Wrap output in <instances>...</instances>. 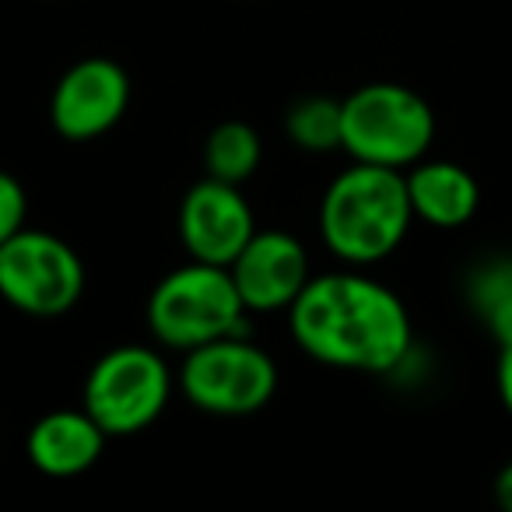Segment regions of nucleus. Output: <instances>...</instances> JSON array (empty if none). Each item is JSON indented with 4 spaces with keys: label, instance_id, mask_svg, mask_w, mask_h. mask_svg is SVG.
<instances>
[{
    "label": "nucleus",
    "instance_id": "obj_1",
    "mask_svg": "<svg viewBox=\"0 0 512 512\" xmlns=\"http://www.w3.org/2000/svg\"><path fill=\"white\" fill-rule=\"evenodd\" d=\"M292 341L330 369L393 372L414 348V327L404 299L362 267L309 278L288 309Z\"/></svg>",
    "mask_w": 512,
    "mask_h": 512
},
{
    "label": "nucleus",
    "instance_id": "obj_2",
    "mask_svg": "<svg viewBox=\"0 0 512 512\" xmlns=\"http://www.w3.org/2000/svg\"><path fill=\"white\" fill-rule=\"evenodd\" d=\"M414 225L400 169L351 162L320 200V239L348 267H372L400 249Z\"/></svg>",
    "mask_w": 512,
    "mask_h": 512
},
{
    "label": "nucleus",
    "instance_id": "obj_3",
    "mask_svg": "<svg viewBox=\"0 0 512 512\" xmlns=\"http://www.w3.org/2000/svg\"><path fill=\"white\" fill-rule=\"evenodd\" d=\"M435 141V113L421 92L397 81H372L341 99V151L351 162L411 169Z\"/></svg>",
    "mask_w": 512,
    "mask_h": 512
},
{
    "label": "nucleus",
    "instance_id": "obj_4",
    "mask_svg": "<svg viewBox=\"0 0 512 512\" xmlns=\"http://www.w3.org/2000/svg\"><path fill=\"white\" fill-rule=\"evenodd\" d=\"M246 313L228 267L190 260L155 285L148 299V330L158 344L186 355L200 344L246 334Z\"/></svg>",
    "mask_w": 512,
    "mask_h": 512
},
{
    "label": "nucleus",
    "instance_id": "obj_5",
    "mask_svg": "<svg viewBox=\"0 0 512 512\" xmlns=\"http://www.w3.org/2000/svg\"><path fill=\"white\" fill-rule=\"evenodd\" d=\"M172 397V372L155 348L123 344L102 355L85 379V411L109 439L151 428Z\"/></svg>",
    "mask_w": 512,
    "mask_h": 512
},
{
    "label": "nucleus",
    "instance_id": "obj_6",
    "mask_svg": "<svg viewBox=\"0 0 512 512\" xmlns=\"http://www.w3.org/2000/svg\"><path fill=\"white\" fill-rule=\"evenodd\" d=\"M179 390L200 411L242 418L274 400L278 365L246 334H232L186 351L183 369H179Z\"/></svg>",
    "mask_w": 512,
    "mask_h": 512
},
{
    "label": "nucleus",
    "instance_id": "obj_7",
    "mask_svg": "<svg viewBox=\"0 0 512 512\" xmlns=\"http://www.w3.org/2000/svg\"><path fill=\"white\" fill-rule=\"evenodd\" d=\"M0 295L25 316H64L85 295V264L64 239L22 228L0 246Z\"/></svg>",
    "mask_w": 512,
    "mask_h": 512
},
{
    "label": "nucleus",
    "instance_id": "obj_8",
    "mask_svg": "<svg viewBox=\"0 0 512 512\" xmlns=\"http://www.w3.org/2000/svg\"><path fill=\"white\" fill-rule=\"evenodd\" d=\"M130 78L116 60L88 57L67 67L50 99V120L64 141H95L123 120Z\"/></svg>",
    "mask_w": 512,
    "mask_h": 512
},
{
    "label": "nucleus",
    "instance_id": "obj_9",
    "mask_svg": "<svg viewBox=\"0 0 512 512\" xmlns=\"http://www.w3.org/2000/svg\"><path fill=\"white\" fill-rule=\"evenodd\" d=\"M256 232L253 207L239 186L221 179H200L179 204V239L183 249L200 264L228 267Z\"/></svg>",
    "mask_w": 512,
    "mask_h": 512
},
{
    "label": "nucleus",
    "instance_id": "obj_10",
    "mask_svg": "<svg viewBox=\"0 0 512 512\" xmlns=\"http://www.w3.org/2000/svg\"><path fill=\"white\" fill-rule=\"evenodd\" d=\"M228 271H232V281L249 313L292 309V302L313 278L306 246L281 228H264V232L256 228L253 239L228 264Z\"/></svg>",
    "mask_w": 512,
    "mask_h": 512
},
{
    "label": "nucleus",
    "instance_id": "obj_11",
    "mask_svg": "<svg viewBox=\"0 0 512 512\" xmlns=\"http://www.w3.org/2000/svg\"><path fill=\"white\" fill-rule=\"evenodd\" d=\"M109 435L102 432V425L85 411H53L32 425L25 449L29 460L39 474L46 477H78L85 470H92L99 463L102 449H106Z\"/></svg>",
    "mask_w": 512,
    "mask_h": 512
},
{
    "label": "nucleus",
    "instance_id": "obj_12",
    "mask_svg": "<svg viewBox=\"0 0 512 512\" xmlns=\"http://www.w3.org/2000/svg\"><path fill=\"white\" fill-rule=\"evenodd\" d=\"M407 197H411L414 218L432 228H460L481 207V186L474 172L460 162L446 158H421L404 169Z\"/></svg>",
    "mask_w": 512,
    "mask_h": 512
},
{
    "label": "nucleus",
    "instance_id": "obj_13",
    "mask_svg": "<svg viewBox=\"0 0 512 512\" xmlns=\"http://www.w3.org/2000/svg\"><path fill=\"white\" fill-rule=\"evenodd\" d=\"M260 134L242 120H225L207 134L204 141V169L211 179L221 183L242 186L246 179H253V172L260 169Z\"/></svg>",
    "mask_w": 512,
    "mask_h": 512
},
{
    "label": "nucleus",
    "instance_id": "obj_14",
    "mask_svg": "<svg viewBox=\"0 0 512 512\" xmlns=\"http://www.w3.org/2000/svg\"><path fill=\"white\" fill-rule=\"evenodd\" d=\"M288 141L309 155H330L341 148V102L327 95L299 99L285 116Z\"/></svg>",
    "mask_w": 512,
    "mask_h": 512
},
{
    "label": "nucleus",
    "instance_id": "obj_15",
    "mask_svg": "<svg viewBox=\"0 0 512 512\" xmlns=\"http://www.w3.org/2000/svg\"><path fill=\"white\" fill-rule=\"evenodd\" d=\"M470 302L498 344L512 341V260H488L470 281Z\"/></svg>",
    "mask_w": 512,
    "mask_h": 512
},
{
    "label": "nucleus",
    "instance_id": "obj_16",
    "mask_svg": "<svg viewBox=\"0 0 512 512\" xmlns=\"http://www.w3.org/2000/svg\"><path fill=\"white\" fill-rule=\"evenodd\" d=\"M29 218V193L11 172L0 169V246L15 239Z\"/></svg>",
    "mask_w": 512,
    "mask_h": 512
},
{
    "label": "nucleus",
    "instance_id": "obj_17",
    "mask_svg": "<svg viewBox=\"0 0 512 512\" xmlns=\"http://www.w3.org/2000/svg\"><path fill=\"white\" fill-rule=\"evenodd\" d=\"M495 386L505 414L512 418V341L498 344V365H495Z\"/></svg>",
    "mask_w": 512,
    "mask_h": 512
},
{
    "label": "nucleus",
    "instance_id": "obj_18",
    "mask_svg": "<svg viewBox=\"0 0 512 512\" xmlns=\"http://www.w3.org/2000/svg\"><path fill=\"white\" fill-rule=\"evenodd\" d=\"M495 502L502 505L505 512H512V460L495 474Z\"/></svg>",
    "mask_w": 512,
    "mask_h": 512
}]
</instances>
